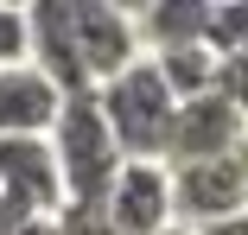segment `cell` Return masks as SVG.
<instances>
[{"instance_id":"cell-1","label":"cell","mask_w":248,"mask_h":235,"mask_svg":"<svg viewBox=\"0 0 248 235\" xmlns=\"http://www.w3.org/2000/svg\"><path fill=\"white\" fill-rule=\"evenodd\" d=\"M51 140V159H58V184H64V210H102L115 178H121V147L95 108V89L89 96H64L58 108V127L45 133Z\"/></svg>"},{"instance_id":"cell-2","label":"cell","mask_w":248,"mask_h":235,"mask_svg":"<svg viewBox=\"0 0 248 235\" xmlns=\"http://www.w3.org/2000/svg\"><path fill=\"white\" fill-rule=\"evenodd\" d=\"M95 108H102V121H108V133H115L121 159L166 165V140H172L178 102H172V89L159 83L153 58H140V64H127L115 83H102V89H95Z\"/></svg>"},{"instance_id":"cell-3","label":"cell","mask_w":248,"mask_h":235,"mask_svg":"<svg viewBox=\"0 0 248 235\" xmlns=\"http://www.w3.org/2000/svg\"><path fill=\"white\" fill-rule=\"evenodd\" d=\"M223 216H248V140L223 159L204 165H172V222L204 229Z\"/></svg>"},{"instance_id":"cell-4","label":"cell","mask_w":248,"mask_h":235,"mask_svg":"<svg viewBox=\"0 0 248 235\" xmlns=\"http://www.w3.org/2000/svg\"><path fill=\"white\" fill-rule=\"evenodd\" d=\"M70 38H77V58H83V76L89 89L115 83L127 64H140V32H134V13L127 7H102V0H70Z\"/></svg>"},{"instance_id":"cell-5","label":"cell","mask_w":248,"mask_h":235,"mask_svg":"<svg viewBox=\"0 0 248 235\" xmlns=\"http://www.w3.org/2000/svg\"><path fill=\"white\" fill-rule=\"evenodd\" d=\"M248 140V121L217 96H197V102H178L172 115V140H166V172L172 165H204V159H223Z\"/></svg>"},{"instance_id":"cell-6","label":"cell","mask_w":248,"mask_h":235,"mask_svg":"<svg viewBox=\"0 0 248 235\" xmlns=\"http://www.w3.org/2000/svg\"><path fill=\"white\" fill-rule=\"evenodd\" d=\"M26 64L58 89V96H89V76L70 38V0H38L26 7Z\"/></svg>"},{"instance_id":"cell-7","label":"cell","mask_w":248,"mask_h":235,"mask_svg":"<svg viewBox=\"0 0 248 235\" xmlns=\"http://www.w3.org/2000/svg\"><path fill=\"white\" fill-rule=\"evenodd\" d=\"M102 216H108L115 235H166L172 229V172L127 159L115 191H108V204H102Z\"/></svg>"},{"instance_id":"cell-8","label":"cell","mask_w":248,"mask_h":235,"mask_svg":"<svg viewBox=\"0 0 248 235\" xmlns=\"http://www.w3.org/2000/svg\"><path fill=\"white\" fill-rule=\"evenodd\" d=\"M58 108H64V96L32 64L0 70V140H45L58 127Z\"/></svg>"},{"instance_id":"cell-9","label":"cell","mask_w":248,"mask_h":235,"mask_svg":"<svg viewBox=\"0 0 248 235\" xmlns=\"http://www.w3.org/2000/svg\"><path fill=\"white\" fill-rule=\"evenodd\" d=\"M134 32H140V51H185V44H204L210 32V7L204 0H159V7L134 13Z\"/></svg>"},{"instance_id":"cell-10","label":"cell","mask_w":248,"mask_h":235,"mask_svg":"<svg viewBox=\"0 0 248 235\" xmlns=\"http://www.w3.org/2000/svg\"><path fill=\"white\" fill-rule=\"evenodd\" d=\"M153 70H159V83L172 89V102H197V96H210V89H217V58H210V44L153 51Z\"/></svg>"},{"instance_id":"cell-11","label":"cell","mask_w":248,"mask_h":235,"mask_svg":"<svg viewBox=\"0 0 248 235\" xmlns=\"http://www.w3.org/2000/svg\"><path fill=\"white\" fill-rule=\"evenodd\" d=\"M217 96L248 121V51L242 58H217Z\"/></svg>"},{"instance_id":"cell-12","label":"cell","mask_w":248,"mask_h":235,"mask_svg":"<svg viewBox=\"0 0 248 235\" xmlns=\"http://www.w3.org/2000/svg\"><path fill=\"white\" fill-rule=\"evenodd\" d=\"M26 64V7H0V70Z\"/></svg>"},{"instance_id":"cell-13","label":"cell","mask_w":248,"mask_h":235,"mask_svg":"<svg viewBox=\"0 0 248 235\" xmlns=\"http://www.w3.org/2000/svg\"><path fill=\"white\" fill-rule=\"evenodd\" d=\"M58 222H64V235H115L102 210H64Z\"/></svg>"},{"instance_id":"cell-14","label":"cell","mask_w":248,"mask_h":235,"mask_svg":"<svg viewBox=\"0 0 248 235\" xmlns=\"http://www.w3.org/2000/svg\"><path fill=\"white\" fill-rule=\"evenodd\" d=\"M191 235H248V216H223V222H204V229H191Z\"/></svg>"},{"instance_id":"cell-15","label":"cell","mask_w":248,"mask_h":235,"mask_svg":"<svg viewBox=\"0 0 248 235\" xmlns=\"http://www.w3.org/2000/svg\"><path fill=\"white\" fill-rule=\"evenodd\" d=\"M13 235H64V222H58V216H38V222H26V229H13Z\"/></svg>"},{"instance_id":"cell-16","label":"cell","mask_w":248,"mask_h":235,"mask_svg":"<svg viewBox=\"0 0 248 235\" xmlns=\"http://www.w3.org/2000/svg\"><path fill=\"white\" fill-rule=\"evenodd\" d=\"M166 235H191V229H178V222H172V229H166Z\"/></svg>"}]
</instances>
